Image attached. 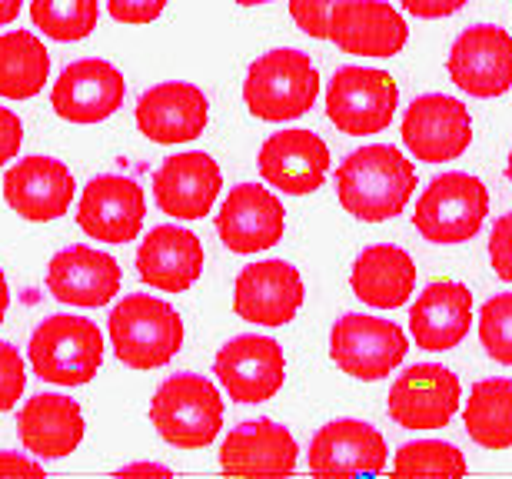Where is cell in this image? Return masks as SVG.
Wrapping results in <instances>:
<instances>
[{
	"mask_svg": "<svg viewBox=\"0 0 512 479\" xmlns=\"http://www.w3.org/2000/svg\"><path fill=\"white\" fill-rule=\"evenodd\" d=\"M463 386L439 363H416L396 376L389 390V416L403 430H443L459 410Z\"/></svg>",
	"mask_w": 512,
	"mask_h": 479,
	"instance_id": "cell-9",
	"label": "cell"
},
{
	"mask_svg": "<svg viewBox=\"0 0 512 479\" xmlns=\"http://www.w3.org/2000/svg\"><path fill=\"white\" fill-rule=\"evenodd\" d=\"M137 273L160 293H183L203 273V243L183 227H153L137 250Z\"/></svg>",
	"mask_w": 512,
	"mask_h": 479,
	"instance_id": "cell-26",
	"label": "cell"
},
{
	"mask_svg": "<svg viewBox=\"0 0 512 479\" xmlns=\"http://www.w3.org/2000/svg\"><path fill=\"white\" fill-rule=\"evenodd\" d=\"M143 217H147V197H143L140 183L117 177V173H100L90 180L77 210L80 230L104 243L137 240Z\"/></svg>",
	"mask_w": 512,
	"mask_h": 479,
	"instance_id": "cell-15",
	"label": "cell"
},
{
	"mask_svg": "<svg viewBox=\"0 0 512 479\" xmlns=\"http://www.w3.org/2000/svg\"><path fill=\"white\" fill-rule=\"evenodd\" d=\"M399 4L419 20H439V17H449V14H456V10H463L466 0H399Z\"/></svg>",
	"mask_w": 512,
	"mask_h": 479,
	"instance_id": "cell-39",
	"label": "cell"
},
{
	"mask_svg": "<svg viewBox=\"0 0 512 479\" xmlns=\"http://www.w3.org/2000/svg\"><path fill=\"white\" fill-rule=\"evenodd\" d=\"M506 173H509V183H512V154H509V163H506Z\"/></svg>",
	"mask_w": 512,
	"mask_h": 479,
	"instance_id": "cell-45",
	"label": "cell"
},
{
	"mask_svg": "<svg viewBox=\"0 0 512 479\" xmlns=\"http://www.w3.org/2000/svg\"><path fill=\"white\" fill-rule=\"evenodd\" d=\"M306 287L300 270L286 260H263L240 270L233 283V310L240 320L260 326L290 323L303 307Z\"/></svg>",
	"mask_w": 512,
	"mask_h": 479,
	"instance_id": "cell-14",
	"label": "cell"
},
{
	"mask_svg": "<svg viewBox=\"0 0 512 479\" xmlns=\"http://www.w3.org/2000/svg\"><path fill=\"white\" fill-rule=\"evenodd\" d=\"M50 77V54L44 40L30 30L0 34V97L30 100Z\"/></svg>",
	"mask_w": 512,
	"mask_h": 479,
	"instance_id": "cell-29",
	"label": "cell"
},
{
	"mask_svg": "<svg viewBox=\"0 0 512 479\" xmlns=\"http://www.w3.org/2000/svg\"><path fill=\"white\" fill-rule=\"evenodd\" d=\"M256 167L270 187L290 197H306L320 190L330 173V147L310 130H280L263 140Z\"/></svg>",
	"mask_w": 512,
	"mask_h": 479,
	"instance_id": "cell-18",
	"label": "cell"
},
{
	"mask_svg": "<svg viewBox=\"0 0 512 479\" xmlns=\"http://www.w3.org/2000/svg\"><path fill=\"white\" fill-rule=\"evenodd\" d=\"M20 144H24V124L10 107H0V167L7 160H17Z\"/></svg>",
	"mask_w": 512,
	"mask_h": 479,
	"instance_id": "cell-38",
	"label": "cell"
},
{
	"mask_svg": "<svg viewBox=\"0 0 512 479\" xmlns=\"http://www.w3.org/2000/svg\"><path fill=\"white\" fill-rule=\"evenodd\" d=\"M20 7H24V0H0V27L14 24L17 14H20Z\"/></svg>",
	"mask_w": 512,
	"mask_h": 479,
	"instance_id": "cell-41",
	"label": "cell"
},
{
	"mask_svg": "<svg viewBox=\"0 0 512 479\" xmlns=\"http://www.w3.org/2000/svg\"><path fill=\"white\" fill-rule=\"evenodd\" d=\"M403 144L423 163L459 160L473 144V120L456 97H416L403 114Z\"/></svg>",
	"mask_w": 512,
	"mask_h": 479,
	"instance_id": "cell-10",
	"label": "cell"
},
{
	"mask_svg": "<svg viewBox=\"0 0 512 479\" xmlns=\"http://www.w3.org/2000/svg\"><path fill=\"white\" fill-rule=\"evenodd\" d=\"M473 323V293L456 280H439L419 293L409 310V333L419 350L446 353L463 343Z\"/></svg>",
	"mask_w": 512,
	"mask_h": 479,
	"instance_id": "cell-24",
	"label": "cell"
},
{
	"mask_svg": "<svg viewBox=\"0 0 512 479\" xmlns=\"http://www.w3.org/2000/svg\"><path fill=\"white\" fill-rule=\"evenodd\" d=\"M110 343L130 370L167 366L183 346L180 313L150 293H130L110 313Z\"/></svg>",
	"mask_w": 512,
	"mask_h": 479,
	"instance_id": "cell-2",
	"label": "cell"
},
{
	"mask_svg": "<svg viewBox=\"0 0 512 479\" xmlns=\"http://www.w3.org/2000/svg\"><path fill=\"white\" fill-rule=\"evenodd\" d=\"M124 74L100 57H84L64 67V74L54 80L50 90V104H54L57 117L67 124H100V120L114 117L124 107Z\"/></svg>",
	"mask_w": 512,
	"mask_h": 479,
	"instance_id": "cell-11",
	"label": "cell"
},
{
	"mask_svg": "<svg viewBox=\"0 0 512 479\" xmlns=\"http://www.w3.org/2000/svg\"><path fill=\"white\" fill-rule=\"evenodd\" d=\"M7 307H10V287H7V277L0 273V323L7 317Z\"/></svg>",
	"mask_w": 512,
	"mask_h": 479,
	"instance_id": "cell-43",
	"label": "cell"
},
{
	"mask_svg": "<svg viewBox=\"0 0 512 479\" xmlns=\"http://www.w3.org/2000/svg\"><path fill=\"white\" fill-rule=\"evenodd\" d=\"M243 7H260V4H270V0H237Z\"/></svg>",
	"mask_w": 512,
	"mask_h": 479,
	"instance_id": "cell-44",
	"label": "cell"
},
{
	"mask_svg": "<svg viewBox=\"0 0 512 479\" xmlns=\"http://www.w3.org/2000/svg\"><path fill=\"white\" fill-rule=\"evenodd\" d=\"M210 120L207 94L187 80H163L137 100V127L153 144H190Z\"/></svg>",
	"mask_w": 512,
	"mask_h": 479,
	"instance_id": "cell-17",
	"label": "cell"
},
{
	"mask_svg": "<svg viewBox=\"0 0 512 479\" xmlns=\"http://www.w3.org/2000/svg\"><path fill=\"white\" fill-rule=\"evenodd\" d=\"M340 0H290V14L306 37L330 40V10Z\"/></svg>",
	"mask_w": 512,
	"mask_h": 479,
	"instance_id": "cell-35",
	"label": "cell"
},
{
	"mask_svg": "<svg viewBox=\"0 0 512 479\" xmlns=\"http://www.w3.org/2000/svg\"><path fill=\"white\" fill-rule=\"evenodd\" d=\"M330 40L353 57H393L406 47L409 27L383 0H340L330 10Z\"/></svg>",
	"mask_w": 512,
	"mask_h": 479,
	"instance_id": "cell-20",
	"label": "cell"
},
{
	"mask_svg": "<svg viewBox=\"0 0 512 479\" xmlns=\"http://www.w3.org/2000/svg\"><path fill=\"white\" fill-rule=\"evenodd\" d=\"M396 80L376 67L336 70L326 90V117L340 134L370 137L380 134L396 117Z\"/></svg>",
	"mask_w": 512,
	"mask_h": 479,
	"instance_id": "cell-7",
	"label": "cell"
},
{
	"mask_svg": "<svg viewBox=\"0 0 512 479\" xmlns=\"http://www.w3.org/2000/svg\"><path fill=\"white\" fill-rule=\"evenodd\" d=\"M120 280L117 260L84 243L60 250L47 267V290L67 307H104L120 293Z\"/></svg>",
	"mask_w": 512,
	"mask_h": 479,
	"instance_id": "cell-23",
	"label": "cell"
},
{
	"mask_svg": "<svg viewBox=\"0 0 512 479\" xmlns=\"http://www.w3.org/2000/svg\"><path fill=\"white\" fill-rule=\"evenodd\" d=\"M489 190L469 173H443L416 200L413 223L429 243H466L483 227Z\"/></svg>",
	"mask_w": 512,
	"mask_h": 479,
	"instance_id": "cell-6",
	"label": "cell"
},
{
	"mask_svg": "<svg viewBox=\"0 0 512 479\" xmlns=\"http://www.w3.org/2000/svg\"><path fill=\"white\" fill-rule=\"evenodd\" d=\"M463 423L469 440L483 450H509L512 446V380L493 376L469 390Z\"/></svg>",
	"mask_w": 512,
	"mask_h": 479,
	"instance_id": "cell-30",
	"label": "cell"
},
{
	"mask_svg": "<svg viewBox=\"0 0 512 479\" xmlns=\"http://www.w3.org/2000/svg\"><path fill=\"white\" fill-rule=\"evenodd\" d=\"M133 473H157V476H170L167 466H157V463H133V466H124L120 476H133Z\"/></svg>",
	"mask_w": 512,
	"mask_h": 479,
	"instance_id": "cell-42",
	"label": "cell"
},
{
	"mask_svg": "<svg viewBox=\"0 0 512 479\" xmlns=\"http://www.w3.org/2000/svg\"><path fill=\"white\" fill-rule=\"evenodd\" d=\"M353 293L376 310H396L416 290V263L393 243H373L353 263Z\"/></svg>",
	"mask_w": 512,
	"mask_h": 479,
	"instance_id": "cell-28",
	"label": "cell"
},
{
	"mask_svg": "<svg viewBox=\"0 0 512 479\" xmlns=\"http://www.w3.org/2000/svg\"><path fill=\"white\" fill-rule=\"evenodd\" d=\"M30 17L34 27L60 44H74L94 34L100 4L97 0H30Z\"/></svg>",
	"mask_w": 512,
	"mask_h": 479,
	"instance_id": "cell-31",
	"label": "cell"
},
{
	"mask_svg": "<svg viewBox=\"0 0 512 479\" xmlns=\"http://www.w3.org/2000/svg\"><path fill=\"white\" fill-rule=\"evenodd\" d=\"M296 440L273 420H247L223 440L220 466L230 476H290L296 470Z\"/></svg>",
	"mask_w": 512,
	"mask_h": 479,
	"instance_id": "cell-25",
	"label": "cell"
},
{
	"mask_svg": "<svg viewBox=\"0 0 512 479\" xmlns=\"http://www.w3.org/2000/svg\"><path fill=\"white\" fill-rule=\"evenodd\" d=\"M223 173L217 160L200 150L177 154L160 163L153 173V203L173 220H200L220 197Z\"/></svg>",
	"mask_w": 512,
	"mask_h": 479,
	"instance_id": "cell-16",
	"label": "cell"
},
{
	"mask_svg": "<svg viewBox=\"0 0 512 479\" xmlns=\"http://www.w3.org/2000/svg\"><path fill=\"white\" fill-rule=\"evenodd\" d=\"M107 10L120 24H150L167 10V0H107Z\"/></svg>",
	"mask_w": 512,
	"mask_h": 479,
	"instance_id": "cell-37",
	"label": "cell"
},
{
	"mask_svg": "<svg viewBox=\"0 0 512 479\" xmlns=\"http://www.w3.org/2000/svg\"><path fill=\"white\" fill-rule=\"evenodd\" d=\"M479 340L496 363L512 366V293H496L479 313Z\"/></svg>",
	"mask_w": 512,
	"mask_h": 479,
	"instance_id": "cell-33",
	"label": "cell"
},
{
	"mask_svg": "<svg viewBox=\"0 0 512 479\" xmlns=\"http://www.w3.org/2000/svg\"><path fill=\"white\" fill-rule=\"evenodd\" d=\"M17 433L27 453L40 460H64L84 440V413L60 393H40L20 406Z\"/></svg>",
	"mask_w": 512,
	"mask_h": 479,
	"instance_id": "cell-27",
	"label": "cell"
},
{
	"mask_svg": "<svg viewBox=\"0 0 512 479\" xmlns=\"http://www.w3.org/2000/svg\"><path fill=\"white\" fill-rule=\"evenodd\" d=\"M213 373L233 403H266L286 380L283 346L270 336H237L220 346Z\"/></svg>",
	"mask_w": 512,
	"mask_h": 479,
	"instance_id": "cell-13",
	"label": "cell"
},
{
	"mask_svg": "<svg viewBox=\"0 0 512 479\" xmlns=\"http://www.w3.org/2000/svg\"><path fill=\"white\" fill-rule=\"evenodd\" d=\"M74 173L67 163L54 157H27L17 160L4 177V200L24 220L47 223L60 220L74 200Z\"/></svg>",
	"mask_w": 512,
	"mask_h": 479,
	"instance_id": "cell-21",
	"label": "cell"
},
{
	"mask_svg": "<svg viewBox=\"0 0 512 479\" xmlns=\"http://www.w3.org/2000/svg\"><path fill=\"white\" fill-rule=\"evenodd\" d=\"M449 80L469 97L489 100L512 90V37L503 27H469L449 50Z\"/></svg>",
	"mask_w": 512,
	"mask_h": 479,
	"instance_id": "cell-12",
	"label": "cell"
},
{
	"mask_svg": "<svg viewBox=\"0 0 512 479\" xmlns=\"http://www.w3.org/2000/svg\"><path fill=\"white\" fill-rule=\"evenodd\" d=\"M320 94V74L300 50H270L250 67L243 100L250 114L270 124L303 117Z\"/></svg>",
	"mask_w": 512,
	"mask_h": 479,
	"instance_id": "cell-4",
	"label": "cell"
},
{
	"mask_svg": "<svg viewBox=\"0 0 512 479\" xmlns=\"http://www.w3.org/2000/svg\"><path fill=\"white\" fill-rule=\"evenodd\" d=\"M489 260H493L496 277L512 283V213L496 220L493 237H489Z\"/></svg>",
	"mask_w": 512,
	"mask_h": 479,
	"instance_id": "cell-36",
	"label": "cell"
},
{
	"mask_svg": "<svg viewBox=\"0 0 512 479\" xmlns=\"http://www.w3.org/2000/svg\"><path fill=\"white\" fill-rule=\"evenodd\" d=\"M150 423L177 450H200L217 440L223 426L220 390L207 376L177 373L160 383L150 400Z\"/></svg>",
	"mask_w": 512,
	"mask_h": 479,
	"instance_id": "cell-3",
	"label": "cell"
},
{
	"mask_svg": "<svg viewBox=\"0 0 512 479\" xmlns=\"http://www.w3.org/2000/svg\"><path fill=\"white\" fill-rule=\"evenodd\" d=\"M386 460L383 433L363 420H333L310 440L313 476H380Z\"/></svg>",
	"mask_w": 512,
	"mask_h": 479,
	"instance_id": "cell-19",
	"label": "cell"
},
{
	"mask_svg": "<svg viewBox=\"0 0 512 479\" xmlns=\"http://www.w3.org/2000/svg\"><path fill=\"white\" fill-rule=\"evenodd\" d=\"M336 193L346 213L363 223H383L403 213L416 193V167L396 147L370 144L336 167Z\"/></svg>",
	"mask_w": 512,
	"mask_h": 479,
	"instance_id": "cell-1",
	"label": "cell"
},
{
	"mask_svg": "<svg viewBox=\"0 0 512 479\" xmlns=\"http://www.w3.org/2000/svg\"><path fill=\"white\" fill-rule=\"evenodd\" d=\"M283 227V203L256 183L233 187L217 213V233L223 247L233 253H260L276 247L283 237Z\"/></svg>",
	"mask_w": 512,
	"mask_h": 479,
	"instance_id": "cell-22",
	"label": "cell"
},
{
	"mask_svg": "<svg viewBox=\"0 0 512 479\" xmlns=\"http://www.w3.org/2000/svg\"><path fill=\"white\" fill-rule=\"evenodd\" d=\"M24 386H27V370H24V360H20L17 346L0 340V413L14 410Z\"/></svg>",
	"mask_w": 512,
	"mask_h": 479,
	"instance_id": "cell-34",
	"label": "cell"
},
{
	"mask_svg": "<svg viewBox=\"0 0 512 479\" xmlns=\"http://www.w3.org/2000/svg\"><path fill=\"white\" fill-rule=\"evenodd\" d=\"M396 476H433V479H459L469 473L466 456L456 450L453 443H439V440H419L399 446Z\"/></svg>",
	"mask_w": 512,
	"mask_h": 479,
	"instance_id": "cell-32",
	"label": "cell"
},
{
	"mask_svg": "<svg viewBox=\"0 0 512 479\" xmlns=\"http://www.w3.org/2000/svg\"><path fill=\"white\" fill-rule=\"evenodd\" d=\"M17 473H24V476H44V466L34 463V460H27V456H17V453L0 450V476H17Z\"/></svg>",
	"mask_w": 512,
	"mask_h": 479,
	"instance_id": "cell-40",
	"label": "cell"
},
{
	"mask_svg": "<svg viewBox=\"0 0 512 479\" xmlns=\"http://www.w3.org/2000/svg\"><path fill=\"white\" fill-rule=\"evenodd\" d=\"M30 366L44 383L84 386L104 363V336L94 320L50 317L30 336Z\"/></svg>",
	"mask_w": 512,
	"mask_h": 479,
	"instance_id": "cell-5",
	"label": "cell"
},
{
	"mask_svg": "<svg viewBox=\"0 0 512 479\" xmlns=\"http://www.w3.org/2000/svg\"><path fill=\"white\" fill-rule=\"evenodd\" d=\"M406 333L396 323L363 313H346L330 333V356L353 380H383L406 360Z\"/></svg>",
	"mask_w": 512,
	"mask_h": 479,
	"instance_id": "cell-8",
	"label": "cell"
}]
</instances>
